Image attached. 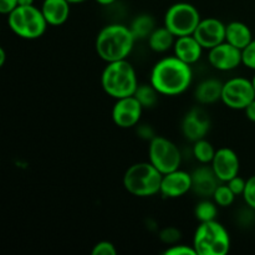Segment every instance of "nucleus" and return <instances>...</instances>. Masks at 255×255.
Wrapping results in <instances>:
<instances>
[{
	"label": "nucleus",
	"instance_id": "a211bd4d",
	"mask_svg": "<svg viewBox=\"0 0 255 255\" xmlns=\"http://www.w3.org/2000/svg\"><path fill=\"white\" fill-rule=\"evenodd\" d=\"M47 24L60 26L67 21L71 12V2L69 0H44L40 6Z\"/></svg>",
	"mask_w": 255,
	"mask_h": 255
},
{
	"label": "nucleus",
	"instance_id": "9d476101",
	"mask_svg": "<svg viewBox=\"0 0 255 255\" xmlns=\"http://www.w3.org/2000/svg\"><path fill=\"white\" fill-rule=\"evenodd\" d=\"M143 107L134 96L117 99L112 107V121L120 128H131L139 124Z\"/></svg>",
	"mask_w": 255,
	"mask_h": 255
},
{
	"label": "nucleus",
	"instance_id": "f257e3e1",
	"mask_svg": "<svg viewBox=\"0 0 255 255\" xmlns=\"http://www.w3.org/2000/svg\"><path fill=\"white\" fill-rule=\"evenodd\" d=\"M193 81L191 65L172 55L158 60L149 75V82L163 96H178L189 89Z\"/></svg>",
	"mask_w": 255,
	"mask_h": 255
},
{
	"label": "nucleus",
	"instance_id": "412c9836",
	"mask_svg": "<svg viewBox=\"0 0 255 255\" xmlns=\"http://www.w3.org/2000/svg\"><path fill=\"white\" fill-rule=\"evenodd\" d=\"M147 41H148V46L152 51L163 54V52L173 49L176 36L163 25V26L156 27L148 36Z\"/></svg>",
	"mask_w": 255,
	"mask_h": 255
},
{
	"label": "nucleus",
	"instance_id": "ea45409f",
	"mask_svg": "<svg viewBox=\"0 0 255 255\" xmlns=\"http://www.w3.org/2000/svg\"><path fill=\"white\" fill-rule=\"evenodd\" d=\"M252 82H253V86H254V90H255V74H254L253 79H252Z\"/></svg>",
	"mask_w": 255,
	"mask_h": 255
},
{
	"label": "nucleus",
	"instance_id": "ddd939ff",
	"mask_svg": "<svg viewBox=\"0 0 255 255\" xmlns=\"http://www.w3.org/2000/svg\"><path fill=\"white\" fill-rule=\"evenodd\" d=\"M208 61L218 71H232L242 65V50L224 41L208 50Z\"/></svg>",
	"mask_w": 255,
	"mask_h": 255
},
{
	"label": "nucleus",
	"instance_id": "7ed1b4c3",
	"mask_svg": "<svg viewBox=\"0 0 255 255\" xmlns=\"http://www.w3.org/2000/svg\"><path fill=\"white\" fill-rule=\"evenodd\" d=\"M101 86L115 100L133 96L138 86L136 70L127 59L107 62L101 74Z\"/></svg>",
	"mask_w": 255,
	"mask_h": 255
},
{
	"label": "nucleus",
	"instance_id": "5701e85b",
	"mask_svg": "<svg viewBox=\"0 0 255 255\" xmlns=\"http://www.w3.org/2000/svg\"><path fill=\"white\" fill-rule=\"evenodd\" d=\"M159 95L161 94L157 91L156 87L148 82V84H138L133 96L138 100L143 109H153L158 102Z\"/></svg>",
	"mask_w": 255,
	"mask_h": 255
},
{
	"label": "nucleus",
	"instance_id": "f03ea898",
	"mask_svg": "<svg viewBox=\"0 0 255 255\" xmlns=\"http://www.w3.org/2000/svg\"><path fill=\"white\" fill-rule=\"evenodd\" d=\"M136 37L129 26L124 24H109L102 27L96 36L95 49L100 59L106 62L126 60L132 52Z\"/></svg>",
	"mask_w": 255,
	"mask_h": 255
},
{
	"label": "nucleus",
	"instance_id": "c9c22d12",
	"mask_svg": "<svg viewBox=\"0 0 255 255\" xmlns=\"http://www.w3.org/2000/svg\"><path fill=\"white\" fill-rule=\"evenodd\" d=\"M5 60H6V54H5L4 47H0V67L5 65Z\"/></svg>",
	"mask_w": 255,
	"mask_h": 255
},
{
	"label": "nucleus",
	"instance_id": "a878e982",
	"mask_svg": "<svg viewBox=\"0 0 255 255\" xmlns=\"http://www.w3.org/2000/svg\"><path fill=\"white\" fill-rule=\"evenodd\" d=\"M213 201L218 204V207H222V208H227V207H231L232 204L234 203V199H236V194L233 193L229 186L227 183H223L222 182L217 189L213 193Z\"/></svg>",
	"mask_w": 255,
	"mask_h": 255
},
{
	"label": "nucleus",
	"instance_id": "393cba45",
	"mask_svg": "<svg viewBox=\"0 0 255 255\" xmlns=\"http://www.w3.org/2000/svg\"><path fill=\"white\" fill-rule=\"evenodd\" d=\"M217 214H218V204L207 198H203L201 202H198L194 208V216L199 223L216 221Z\"/></svg>",
	"mask_w": 255,
	"mask_h": 255
},
{
	"label": "nucleus",
	"instance_id": "20e7f679",
	"mask_svg": "<svg viewBox=\"0 0 255 255\" xmlns=\"http://www.w3.org/2000/svg\"><path fill=\"white\" fill-rule=\"evenodd\" d=\"M163 174L151 162H137L124 174V187L129 194L139 198L153 197L161 192Z\"/></svg>",
	"mask_w": 255,
	"mask_h": 255
},
{
	"label": "nucleus",
	"instance_id": "f3484780",
	"mask_svg": "<svg viewBox=\"0 0 255 255\" xmlns=\"http://www.w3.org/2000/svg\"><path fill=\"white\" fill-rule=\"evenodd\" d=\"M203 46L193 35L176 37L173 45V55L188 65H193L201 60L203 54Z\"/></svg>",
	"mask_w": 255,
	"mask_h": 255
},
{
	"label": "nucleus",
	"instance_id": "0eeeda50",
	"mask_svg": "<svg viewBox=\"0 0 255 255\" xmlns=\"http://www.w3.org/2000/svg\"><path fill=\"white\" fill-rule=\"evenodd\" d=\"M202 20L198 9L193 4L179 1L171 5L164 14L163 25L176 37L193 35Z\"/></svg>",
	"mask_w": 255,
	"mask_h": 255
},
{
	"label": "nucleus",
	"instance_id": "1a4fd4ad",
	"mask_svg": "<svg viewBox=\"0 0 255 255\" xmlns=\"http://www.w3.org/2000/svg\"><path fill=\"white\" fill-rule=\"evenodd\" d=\"M255 100V90L252 80L247 77H232L223 82L221 101L232 110H246Z\"/></svg>",
	"mask_w": 255,
	"mask_h": 255
},
{
	"label": "nucleus",
	"instance_id": "39448f33",
	"mask_svg": "<svg viewBox=\"0 0 255 255\" xmlns=\"http://www.w3.org/2000/svg\"><path fill=\"white\" fill-rule=\"evenodd\" d=\"M192 246L197 255H226L231 249V236L219 222H203L194 232Z\"/></svg>",
	"mask_w": 255,
	"mask_h": 255
},
{
	"label": "nucleus",
	"instance_id": "4be33fe9",
	"mask_svg": "<svg viewBox=\"0 0 255 255\" xmlns=\"http://www.w3.org/2000/svg\"><path fill=\"white\" fill-rule=\"evenodd\" d=\"M132 34L136 37V40L148 39L149 35L156 29V21L153 16L149 14H139L134 17L129 24Z\"/></svg>",
	"mask_w": 255,
	"mask_h": 255
},
{
	"label": "nucleus",
	"instance_id": "7c9ffc66",
	"mask_svg": "<svg viewBox=\"0 0 255 255\" xmlns=\"http://www.w3.org/2000/svg\"><path fill=\"white\" fill-rule=\"evenodd\" d=\"M164 255H197L196 249L193 246L189 247L186 244H174V246H169L166 251L163 252Z\"/></svg>",
	"mask_w": 255,
	"mask_h": 255
},
{
	"label": "nucleus",
	"instance_id": "aec40b11",
	"mask_svg": "<svg viewBox=\"0 0 255 255\" xmlns=\"http://www.w3.org/2000/svg\"><path fill=\"white\" fill-rule=\"evenodd\" d=\"M253 40L251 27L242 21H232L227 24L226 41L243 50Z\"/></svg>",
	"mask_w": 255,
	"mask_h": 255
},
{
	"label": "nucleus",
	"instance_id": "473e14b6",
	"mask_svg": "<svg viewBox=\"0 0 255 255\" xmlns=\"http://www.w3.org/2000/svg\"><path fill=\"white\" fill-rule=\"evenodd\" d=\"M137 134H138L139 138L144 139V141H151L156 137L153 128H152L149 125H137Z\"/></svg>",
	"mask_w": 255,
	"mask_h": 255
},
{
	"label": "nucleus",
	"instance_id": "c756f323",
	"mask_svg": "<svg viewBox=\"0 0 255 255\" xmlns=\"http://www.w3.org/2000/svg\"><path fill=\"white\" fill-rule=\"evenodd\" d=\"M92 255H116V247L109 241H101L94 246L91 251Z\"/></svg>",
	"mask_w": 255,
	"mask_h": 255
},
{
	"label": "nucleus",
	"instance_id": "423d86ee",
	"mask_svg": "<svg viewBox=\"0 0 255 255\" xmlns=\"http://www.w3.org/2000/svg\"><path fill=\"white\" fill-rule=\"evenodd\" d=\"M7 25L16 36L25 40H36L45 34L49 24L40 7L19 5L7 15Z\"/></svg>",
	"mask_w": 255,
	"mask_h": 255
},
{
	"label": "nucleus",
	"instance_id": "4c0bfd02",
	"mask_svg": "<svg viewBox=\"0 0 255 255\" xmlns=\"http://www.w3.org/2000/svg\"><path fill=\"white\" fill-rule=\"evenodd\" d=\"M19 5H34L35 0H17Z\"/></svg>",
	"mask_w": 255,
	"mask_h": 255
},
{
	"label": "nucleus",
	"instance_id": "b1692460",
	"mask_svg": "<svg viewBox=\"0 0 255 255\" xmlns=\"http://www.w3.org/2000/svg\"><path fill=\"white\" fill-rule=\"evenodd\" d=\"M217 149H214L213 144L206 138L198 139V141L193 142V148H192V153H193L194 158L202 164H211L213 161L214 154H216Z\"/></svg>",
	"mask_w": 255,
	"mask_h": 255
},
{
	"label": "nucleus",
	"instance_id": "2eb2a0df",
	"mask_svg": "<svg viewBox=\"0 0 255 255\" xmlns=\"http://www.w3.org/2000/svg\"><path fill=\"white\" fill-rule=\"evenodd\" d=\"M192 191V174L181 168L163 174L159 193L164 198L174 199L183 197Z\"/></svg>",
	"mask_w": 255,
	"mask_h": 255
},
{
	"label": "nucleus",
	"instance_id": "c85d7f7f",
	"mask_svg": "<svg viewBox=\"0 0 255 255\" xmlns=\"http://www.w3.org/2000/svg\"><path fill=\"white\" fill-rule=\"evenodd\" d=\"M244 202L248 207L255 211V174L252 176L251 178L247 179V186L246 191L243 193Z\"/></svg>",
	"mask_w": 255,
	"mask_h": 255
},
{
	"label": "nucleus",
	"instance_id": "e433bc0d",
	"mask_svg": "<svg viewBox=\"0 0 255 255\" xmlns=\"http://www.w3.org/2000/svg\"><path fill=\"white\" fill-rule=\"evenodd\" d=\"M95 1H96L97 4H100V5H104V6H109V5L114 4L116 0H95Z\"/></svg>",
	"mask_w": 255,
	"mask_h": 255
},
{
	"label": "nucleus",
	"instance_id": "f8f14e48",
	"mask_svg": "<svg viewBox=\"0 0 255 255\" xmlns=\"http://www.w3.org/2000/svg\"><path fill=\"white\" fill-rule=\"evenodd\" d=\"M227 25L217 17H206L199 21L198 26L193 32V36L203 46V49L211 50L212 47L226 41Z\"/></svg>",
	"mask_w": 255,
	"mask_h": 255
},
{
	"label": "nucleus",
	"instance_id": "cd10ccee",
	"mask_svg": "<svg viewBox=\"0 0 255 255\" xmlns=\"http://www.w3.org/2000/svg\"><path fill=\"white\" fill-rule=\"evenodd\" d=\"M242 64L255 71V39L242 50Z\"/></svg>",
	"mask_w": 255,
	"mask_h": 255
},
{
	"label": "nucleus",
	"instance_id": "58836bf2",
	"mask_svg": "<svg viewBox=\"0 0 255 255\" xmlns=\"http://www.w3.org/2000/svg\"><path fill=\"white\" fill-rule=\"evenodd\" d=\"M70 2H71V4H80V2H84V1H86V0H69Z\"/></svg>",
	"mask_w": 255,
	"mask_h": 255
},
{
	"label": "nucleus",
	"instance_id": "6e6552de",
	"mask_svg": "<svg viewBox=\"0 0 255 255\" xmlns=\"http://www.w3.org/2000/svg\"><path fill=\"white\" fill-rule=\"evenodd\" d=\"M148 161L162 174L169 173L181 167V149L171 139L163 136H156L149 141Z\"/></svg>",
	"mask_w": 255,
	"mask_h": 255
},
{
	"label": "nucleus",
	"instance_id": "2f4dec72",
	"mask_svg": "<svg viewBox=\"0 0 255 255\" xmlns=\"http://www.w3.org/2000/svg\"><path fill=\"white\" fill-rule=\"evenodd\" d=\"M227 184H228L229 188L233 191V193L236 194V196H243L244 191H246L247 181L242 178V177H239L238 174V176H236L234 178H232L231 181L227 182Z\"/></svg>",
	"mask_w": 255,
	"mask_h": 255
},
{
	"label": "nucleus",
	"instance_id": "72a5a7b5",
	"mask_svg": "<svg viewBox=\"0 0 255 255\" xmlns=\"http://www.w3.org/2000/svg\"><path fill=\"white\" fill-rule=\"evenodd\" d=\"M16 6H19L17 0H0V12L2 15H9Z\"/></svg>",
	"mask_w": 255,
	"mask_h": 255
},
{
	"label": "nucleus",
	"instance_id": "f704fd0d",
	"mask_svg": "<svg viewBox=\"0 0 255 255\" xmlns=\"http://www.w3.org/2000/svg\"><path fill=\"white\" fill-rule=\"evenodd\" d=\"M244 112H246L247 119H248L249 121L254 122L255 124V100H253V101H252L251 104L246 107Z\"/></svg>",
	"mask_w": 255,
	"mask_h": 255
},
{
	"label": "nucleus",
	"instance_id": "6ab92c4d",
	"mask_svg": "<svg viewBox=\"0 0 255 255\" xmlns=\"http://www.w3.org/2000/svg\"><path fill=\"white\" fill-rule=\"evenodd\" d=\"M223 82L217 79H206L194 90V99L201 105H212L222 99Z\"/></svg>",
	"mask_w": 255,
	"mask_h": 255
},
{
	"label": "nucleus",
	"instance_id": "dca6fc26",
	"mask_svg": "<svg viewBox=\"0 0 255 255\" xmlns=\"http://www.w3.org/2000/svg\"><path fill=\"white\" fill-rule=\"evenodd\" d=\"M192 191L197 194V196L202 197V198H208V197L213 196L214 191L217 187L219 186L218 177L214 173L212 166H203L198 167L192 172Z\"/></svg>",
	"mask_w": 255,
	"mask_h": 255
},
{
	"label": "nucleus",
	"instance_id": "4468645a",
	"mask_svg": "<svg viewBox=\"0 0 255 255\" xmlns=\"http://www.w3.org/2000/svg\"><path fill=\"white\" fill-rule=\"evenodd\" d=\"M211 166L219 181L223 183H227L232 178L238 176L241 171V161L238 154L229 147H222L217 149Z\"/></svg>",
	"mask_w": 255,
	"mask_h": 255
},
{
	"label": "nucleus",
	"instance_id": "bb28decb",
	"mask_svg": "<svg viewBox=\"0 0 255 255\" xmlns=\"http://www.w3.org/2000/svg\"><path fill=\"white\" fill-rule=\"evenodd\" d=\"M159 241L163 244H166L167 247L174 246V244L178 243L182 238V233L178 228L176 227H166V228H162L158 233Z\"/></svg>",
	"mask_w": 255,
	"mask_h": 255
},
{
	"label": "nucleus",
	"instance_id": "9b49d317",
	"mask_svg": "<svg viewBox=\"0 0 255 255\" xmlns=\"http://www.w3.org/2000/svg\"><path fill=\"white\" fill-rule=\"evenodd\" d=\"M211 128V119L207 111L197 106L189 110L182 120L181 129L183 136L188 141L196 142L198 139L206 138Z\"/></svg>",
	"mask_w": 255,
	"mask_h": 255
}]
</instances>
